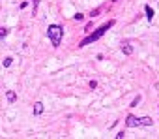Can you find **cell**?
I'll return each mask as SVG.
<instances>
[{"mask_svg":"<svg viewBox=\"0 0 159 139\" xmlns=\"http://www.w3.org/2000/svg\"><path fill=\"white\" fill-rule=\"evenodd\" d=\"M114 26V19H109L107 23H103L99 28H96L92 34H88L86 38H83L81 41H79V47H86V45H90V43H94V41H98V40H101L105 34H107V30H111Z\"/></svg>","mask_w":159,"mask_h":139,"instance_id":"cell-1","label":"cell"},{"mask_svg":"<svg viewBox=\"0 0 159 139\" xmlns=\"http://www.w3.org/2000/svg\"><path fill=\"white\" fill-rule=\"evenodd\" d=\"M47 38H49L51 45H52L54 49H58L60 43H62V38H64V28H62L60 25H49V28H47Z\"/></svg>","mask_w":159,"mask_h":139,"instance_id":"cell-2","label":"cell"},{"mask_svg":"<svg viewBox=\"0 0 159 139\" xmlns=\"http://www.w3.org/2000/svg\"><path fill=\"white\" fill-rule=\"evenodd\" d=\"M125 126H127V128L153 126V118H150V117H135V115H127V117H125Z\"/></svg>","mask_w":159,"mask_h":139,"instance_id":"cell-3","label":"cell"},{"mask_svg":"<svg viewBox=\"0 0 159 139\" xmlns=\"http://www.w3.org/2000/svg\"><path fill=\"white\" fill-rule=\"evenodd\" d=\"M122 53L125 55V56H129L131 53H133V47H131V43L125 40V41H122Z\"/></svg>","mask_w":159,"mask_h":139,"instance_id":"cell-4","label":"cell"},{"mask_svg":"<svg viewBox=\"0 0 159 139\" xmlns=\"http://www.w3.org/2000/svg\"><path fill=\"white\" fill-rule=\"evenodd\" d=\"M6 98H8L10 103H15V102H17V94H15L13 90H6Z\"/></svg>","mask_w":159,"mask_h":139,"instance_id":"cell-5","label":"cell"},{"mask_svg":"<svg viewBox=\"0 0 159 139\" xmlns=\"http://www.w3.org/2000/svg\"><path fill=\"white\" fill-rule=\"evenodd\" d=\"M41 113H43V103H41V102H36V103H34V115L38 117V115H41Z\"/></svg>","mask_w":159,"mask_h":139,"instance_id":"cell-6","label":"cell"},{"mask_svg":"<svg viewBox=\"0 0 159 139\" xmlns=\"http://www.w3.org/2000/svg\"><path fill=\"white\" fill-rule=\"evenodd\" d=\"M144 12H146V19L152 21V19H153V10H152L150 6H144Z\"/></svg>","mask_w":159,"mask_h":139,"instance_id":"cell-7","label":"cell"},{"mask_svg":"<svg viewBox=\"0 0 159 139\" xmlns=\"http://www.w3.org/2000/svg\"><path fill=\"white\" fill-rule=\"evenodd\" d=\"M11 62H13V58H11V56H6V58L2 60V66L8 68V66H11Z\"/></svg>","mask_w":159,"mask_h":139,"instance_id":"cell-8","label":"cell"},{"mask_svg":"<svg viewBox=\"0 0 159 139\" xmlns=\"http://www.w3.org/2000/svg\"><path fill=\"white\" fill-rule=\"evenodd\" d=\"M8 34H10V28H6V26H2V28H0V38H2V40H4Z\"/></svg>","mask_w":159,"mask_h":139,"instance_id":"cell-9","label":"cell"},{"mask_svg":"<svg viewBox=\"0 0 159 139\" xmlns=\"http://www.w3.org/2000/svg\"><path fill=\"white\" fill-rule=\"evenodd\" d=\"M139 103H140V96H135V98H133V102H131V105H129V107H137V105H139Z\"/></svg>","mask_w":159,"mask_h":139,"instance_id":"cell-10","label":"cell"},{"mask_svg":"<svg viewBox=\"0 0 159 139\" xmlns=\"http://www.w3.org/2000/svg\"><path fill=\"white\" fill-rule=\"evenodd\" d=\"M39 2H41V0H32V6H34V15H36V12H38V6H39Z\"/></svg>","mask_w":159,"mask_h":139,"instance_id":"cell-11","label":"cell"},{"mask_svg":"<svg viewBox=\"0 0 159 139\" xmlns=\"http://www.w3.org/2000/svg\"><path fill=\"white\" fill-rule=\"evenodd\" d=\"M73 17H75V21H83V19H84V15H83V13H75Z\"/></svg>","mask_w":159,"mask_h":139,"instance_id":"cell-12","label":"cell"},{"mask_svg":"<svg viewBox=\"0 0 159 139\" xmlns=\"http://www.w3.org/2000/svg\"><path fill=\"white\" fill-rule=\"evenodd\" d=\"M124 135H125V132H118L114 137H116V139H124Z\"/></svg>","mask_w":159,"mask_h":139,"instance_id":"cell-13","label":"cell"},{"mask_svg":"<svg viewBox=\"0 0 159 139\" xmlns=\"http://www.w3.org/2000/svg\"><path fill=\"white\" fill-rule=\"evenodd\" d=\"M99 12H101V10H99V8H98V10H94V12H92V13H90V17H98V13H99Z\"/></svg>","mask_w":159,"mask_h":139,"instance_id":"cell-14","label":"cell"}]
</instances>
